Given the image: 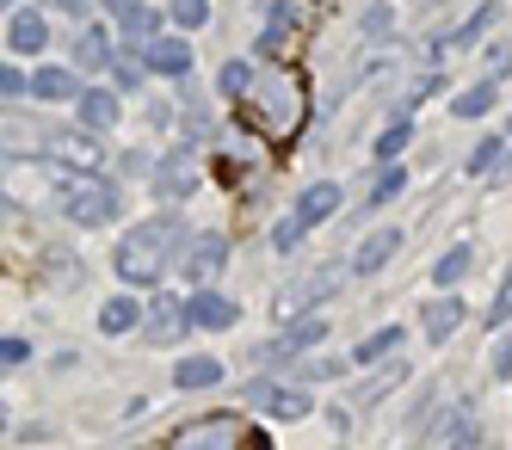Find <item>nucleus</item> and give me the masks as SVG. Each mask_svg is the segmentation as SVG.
Listing matches in <instances>:
<instances>
[{"instance_id": "obj_1", "label": "nucleus", "mask_w": 512, "mask_h": 450, "mask_svg": "<svg viewBox=\"0 0 512 450\" xmlns=\"http://www.w3.org/2000/svg\"><path fill=\"white\" fill-rule=\"evenodd\" d=\"M173 235L179 222L173 216H155V222H136V229L118 241V278L124 284H161V272L173 266Z\"/></svg>"}, {"instance_id": "obj_2", "label": "nucleus", "mask_w": 512, "mask_h": 450, "mask_svg": "<svg viewBox=\"0 0 512 450\" xmlns=\"http://www.w3.org/2000/svg\"><path fill=\"white\" fill-rule=\"evenodd\" d=\"M247 111H253V124L272 130V136H290L303 124V81L290 68H260V87L247 93Z\"/></svg>"}, {"instance_id": "obj_3", "label": "nucleus", "mask_w": 512, "mask_h": 450, "mask_svg": "<svg viewBox=\"0 0 512 450\" xmlns=\"http://www.w3.org/2000/svg\"><path fill=\"white\" fill-rule=\"evenodd\" d=\"M56 204L68 222H81V229H99V222H112L124 210V192L112 179H56Z\"/></svg>"}, {"instance_id": "obj_4", "label": "nucleus", "mask_w": 512, "mask_h": 450, "mask_svg": "<svg viewBox=\"0 0 512 450\" xmlns=\"http://www.w3.org/2000/svg\"><path fill=\"white\" fill-rule=\"evenodd\" d=\"M241 444H253V432L241 426V414H204V420L179 426L167 450H241Z\"/></svg>"}, {"instance_id": "obj_5", "label": "nucleus", "mask_w": 512, "mask_h": 450, "mask_svg": "<svg viewBox=\"0 0 512 450\" xmlns=\"http://www.w3.org/2000/svg\"><path fill=\"white\" fill-rule=\"evenodd\" d=\"M247 401L260 407V414H272V420H303V414H315V395L303 383H272V377H253L247 383Z\"/></svg>"}, {"instance_id": "obj_6", "label": "nucleus", "mask_w": 512, "mask_h": 450, "mask_svg": "<svg viewBox=\"0 0 512 450\" xmlns=\"http://www.w3.org/2000/svg\"><path fill=\"white\" fill-rule=\"evenodd\" d=\"M229 266V241L223 235H186V253H179V272L192 278V290H210V278Z\"/></svg>"}, {"instance_id": "obj_7", "label": "nucleus", "mask_w": 512, "mask_h": 450, "mask_svg": "<svg viewBox=\"0 0 512 450\" xmlns=\"http://www.w3.org/2000/svg\"><path fill=\"white\" fill-rule=\"evenodd\" d=\"M327 340V321H297V327H284L278 340H266V346H253V364H278V358H297V352H315Z\"/></svg>"}, {"instance_id": "obj_8", "label": "nucleus", "mask_w": 512, "mask_h": 450, "mask_svg": "<svg viewBox=\"0 0 512 450\" xmlns=\"http://www.w3.org/2000/svg\"><path fill=\"white\" fill-rule=\"evenodd\" d=\"M50 155H56L62 167H75L81 179H99V167H105V142H99L93 130H62Z\"/></svg>"}, {"instance_id": "obj_9", "label": "nucleus", "mask_w": 512, "mask_h": 450, "mask_svg": "<svg viewBox=\"0 0 512 450\" xmlns=\"http://www.w3.org/2000/svg\"><path fill=\"white\" fill-rule=\"evenodd\" d=\"M198 148H173V155H161L155 161V192L161 198H186V192H198Z\"/></svg>"}, {"instance_id": "obj_10", "label": "nucleus", "mask_w": 512, "mask_h": 450, "mask_svg": "<svg viewBox=\"0 0 512 450\" xmlns=\"http://www.w3.org/2000/svg\"><path fill=\"white\" fill-rule=\"evenodd\" d=\"M7 50H13V56H44V50H50V19L31 13V7H19V13L7 19Z\"/></svg>"}, {"instance_id": "obj_11", "label": "nucleus", "mask_w": 512, "mask_h": 450, "mask_svg": "<svg viewBox=\"0 0 512 450\" xmlns=\"http://www.w3.org/2000/svg\"><path fill=\"white\" fill-rule=\"evenodd\" d=\"M395 253H401V229H371V235L358 241V253L346 259V266H352V278H371V272H383V266H389Z\"/></svg>"}, {"instance_id": "obj_12", "label": "nucleus", "mask_w": 512, "mask_h": 450, "mask_svg": "<svg viewBox=\"0 0 512 450\" xmlns=\"http://www.w3.org/2000/svg\"><path fill=\"white\" fill-rule=\"evenodd\" d=\"M346 272H352V266H321L309 284H297V290H284V296H278V315H303V309H315V303H321V296L334 290ZM303 321H309V315H303Z\"/></svg>"}, {"instance_id": "obj_13", "label": "nucleus", "mask_w": 512, "mask_h": 450, "mask_svg": "<svg viewBox=\"0 0 512 450\" xmlns=\"http://www.w3.org/2000/svg\"><path fill=\"white\" fill-rule=\"evenodd\" d=\"M136 50H142V68H149V74H173V81H179V74L192 68V44H186V37H155V44H136Z\"/></svg>"}, {"instance_id": "obj_14", "label": "nucleus", "mask_w": 512, "mask_h": 450, "mask_svg": "<svg viewBox=\"0 0 512 450\" xmlns=\"http://www.w3.org/2000/svg\"><path fill=\"white\" fill-rule=\"evenodd\" d=\"M186 321H192V303H173V296H155V303H149V346H173Z\"/></svg>"}, {"instance_id": "obj_15", "label": "nucleus", "mask_w": 512, "mask_h": 450, "mask_svg": "<svg viewBox=\"0 0 512 450\" xmlns=\"http://www.w3.org/2000/svg\"><path fill=\"white\" fill-rule=\"evenodd\" d=\"M340 204H346V192H340V185H334V179H315L309 192L297 198V222H303V229H315V222H327V216H334Z\"/></svg>"}, {"instance_id": "obj_16", "label": "nucleus", "mask_w": 512, "mask_h": 450, "mask_svg": "<svg viewBox=\"0 0 512 450\" xmlns=\"http://www.w3.org/2000/svg\"><path fill=\"white\" fill-rule=\"evenodd\" d=\"M235 303H229V296L223 290H198L192 296V327H204V333H223V327H235Z\"/></svg>"}, {"instance_id": "obj_17", "label": "nucleus", "mask_w": 512, "mask_h": 450, "mask_svg": "<svg viewBox=\"0 0 512 450\" xmlns=\"http://www.w3.org/2000/svg\"><path fill=\"white\" fill-rule=\"evenodd\" d=\"M420 327H426V340H432V346H445L451 333L463 327V296H438V303H426Z\"/></svg>"}, {"instance_id": "obj_18", "label": "nucleus", "mask_w": 512, "mask_h": 450, "mask_svg": "<svg viewBox=\"0 0 512 450\" xmlns=\"http://www.w3.org/2000/svg\"><path fill=\"white\" fill-rule=\"evenodd\" d=\"M118 124V93H105V87H93V93H81V130H93V136H105Z\"/></svg>"}, {"instance_id": "obj_19", "label": "nucleus", "mask_w": 512, "mask_h": 450, "mask_svg": "<svg viewBox=\"0 0 512 450\" xmlns=\"http://www.w3.org/2000/svg\"><path fill=\"white\" fill-rule=\"evenodd\" d=\"M216 383H223V364H216V358H179V370H173V389H216Z\"/></svg>"}, {"instance_id": "obj_20", "label": "nucleus", "mask_w": 512, "mask_h": 450, "mask_svg": "<svg viewBox=\"0 0 512 450\" xmlns=\"http://www.w3.org/2000/svg\"><path fill=\"white\" fill-rule=\"evenodd\" d=\"M75 74L68 68H38V81H31V99H44V105H62V99H75Z\"/></svg>"}, {"instance_id": "obj_21", "label": "nucleus", "mask_w": 512, "mask_h": 450, "mask_svg": "<svg viewBox=\"0 0 512 450\" xmlns=\"http://www.w3.org/2000/svg\"><path fill=\"white\" fill-rule=\"evenodd\" d=\"M469 259H475V247H469V241H457L451 253H438L432 284H438V290H457V284H463V272H469Z\"/></svg>"}, {"instance_id": "obj_22", "label": "nucleus", "mask_w": 512, "mask_h": 450, "mask_svg": "<svg viewBox=\"0 0 512 450\" xmlns=\"http://www.w3.org/2000/svg\"><path fill=\"white\" fill-rule=\"evenodd\" d=\"M253 87H260V68L253 62H223V74H216V93L223 99H247Z\"/></svg>"}, {"instance_id": "obj_23", "label": "nucleus", "mask_w": 512, "mask_h": 450, "mask_svg": "<svg viewBox=\"0 0 512 450\" xmlns=\"http://www.w3.org/2000/svg\"><path fill=\"white\" fill-rule=\"evenodd\" d=\"M494 99H500V81H494V74H488V81H475L469 93H457V118H488V111H494Z\"/></svg>"}, {"instance_id": "obj_24", "label": "nucleus", "mask_w": 512, "mask_h": 450, "mask_svg": "<svg viewBox=\"0 0 512 450\" xmlns=\"http://www.w3.org/2000/svg\"><path fill=\"white\" fill-rule=\"evenodd\" d=\"M136 321H142V309H136V296H112V303L99 309V333H112V340H118V333H130Z\"/></svg>"}, {"instance_id": "obj_25", "label": "nucleus", "mask_w": 512, "mask_h": 450, "mask_svg": "<svg viewBox=\"0 0 512 450\" xmlns=\"http://www.w3.org/2000/svg\"><path fill=\"white\" fill-rule=\"evenodd\" d=\"M105 7H112V13L130 25V37H142V44H155V37H161V31H155V13L142 7V0H105Z\"/></svg>"}, {"instance_id": "obj_26", "label": "nucleus", "mask_w": 512, "mask_h": 450, "mask_svg": "<svg viewBox=\"0 0 512 450\" xmlns=\"http://www.w3.org/2000/svg\"><path fill=\"white\" fill-rule=\"evenodd\" d=\"M488 25H494V0H488V7H475V13H469V19H463V25H457L451 37H445V44L432 50V56H445V50H463V44H475V37H482Z\"/></svg>"}, {"instance_id": "obj_27", "label": "nucleus", "mask_w": 512, "mask_h": 450, "mask_svg": "<svg viewBox=\"0 0 512 450\" xmlns=\"http://www.w3.org/2000/svg\"><path fill=\"white\" fill-rule=\"evenodd\" d=\"M75 56H81L87 68H112V31H105V25H87L81 44H75Z\"/></svg>"}, {"instance_id": "obj_28", "label": "nucleus", "mask_w": 512, "mask_h": 450, "mask_svg": "<svg viewBox=\"0 0 512 450\" xmlns=\"http://www.w3.org/2000/svg\"><path fill=\"white\" fill-rule=\"evenodd\" d=\"M401 340H408V333H401V327H377L371 333V340H358V352H352V364H377V358H389Z\"/></svg>"}, {"instance_id": "obj_29", "label": "nucleus", "mask_w": 512, "mask_h": 450, "mask_svg": "<svg viewBox=\"0 0 512 450\" xmlns=\"http://www.w3.org/2000/svg\"><path fill=\"white\" fill-rule=\"evenodd\" d=\"M408 142H414V118H395V124L377 136V161H389V167H395V155H401Z\"/></svg>"}, {"instance_id": "obj_30", "label": "nucleus", "mask_w": 512, "mask_h": 450, "mask_svg": "<svg viewBox=\"0 0 512 450\" xmlns=\"http://www.w3.org/2000/svg\"><path fill=\"white\" fill-rule=\"evenodd\" d=\"M401 192H408V173H401V167H383L377 185L364 192V204H389V198H401Z\"/></svg>"}, {"instance_id": "obj_31", "label": "nucleus", "mask_w": 512, "mask_h": 450, "mask_svg": "<svg viewBox=\"0 0 512 450\" xmlns=\"http://www.w3.org/2000/svg\"><path fill=\"white\" fill-rule=\"evenodd\" d=\"M500 161H506V136H488V142L469 155V173H488V167H500Z\"/></svg>"}, {"instance_id": "obj_32", "label": "nucleus", "mask_w": 512, "mask_h": 450, "mask_svg": "<svg viewBox=\"0 0 512 450\" xmlns=\"http://www.w3.org/2000/svg\"><path fill=\"white\" fill-rule=\"evenodd\" d=\"M303 235H309L303 222H297V216H284L278 229H272V247H278V253H297V247H303Z\"/></svg>"}, {"instance_id": "obj_33", "label": "nucleus", "mask_w": 512, "mask_h": 450, "mask_svg": "<svg viewBox=\"0 0 512 450\" xmlns=\"http://www.w3.org/2000/svg\"><path fill=\"white\" fill-rule=\"evenodd\" d=\"M173 19L186 25V31H198V25H210V0H173Z\"/></svg>"}, {"instance_id": "obj_34", "label": "nucleus", "mask_w": 512, "mask_h": 450, "mask_svg": "<svg viewBox=\"0 0 512 450\" xmlns=\"http://www.w3.org/2000/svg\"><path fill=\"white\" fill-rule=\"evenodd\" d=\"M25 93H31V81H25V74L7 62V68H0V99H25Z\"/></svg>"}, {"instance_id": "obj_35", "label": "nucleus", "mask_w": 512, "mask_h": 450, "mask_svg": "<svg viewBox=\"0 0 512 450\" xmlns=\"http://www.w3.org/2000/svg\"><path fill=\"white\" fill-rule=\"evenodd\" d=\"M488 321H512V266H506V278H500V296H494Z\"/></svg>"}, {"instance_id": "obj_36", "label": "nucleus", "mask_w": 512, "mask_h": 450, "mask_svg": "<svg viewBox=\"0 0 512 450\" xmlns=\"http://www.w3.org/2000/svg\"><path fill=\"white\" fill-rule=\"evenodd\" d=\"M50 7H56V13H68V19H87L93 0H50Z\"/></svg>"}, {"instance_id": "obj_37", "label": "nucleus", "mask_w": 512, "mask_h": 450, "mask_svg": "<svg viewBox=\"0 0 512 450\" xmlns=\"http://www.w3.org/2000/svg\"><path fill=\"white\" fill-rule=\"evenodd\" d=\"M0 358H7V364H25V358H31V346H25V340H7V346H0Z\"/></svg>"}, {"instance_id": "obj_38", "label": "nucleus", "mask_w": 512, "mask_h": 450, "mask_svg": "<svg viewBox=\"0 0 512 450\" xmlns=\"http://www.w3.org/2000/svg\"><path fill=\"white\" fill-rule=\"evenodd\" d=\"M512 370V340H500V352H494V377H506Z\"/></svg>"}, {"instance_id": "obj_39", "label": "nucleus", "mask_w": 512, "mask_h": 450, "mask_svg": "<svg viewBox=\"0 0 512 450\" xmlns=\"http://www.w3.org/2000/svg\"><path fill=\"white\" fill-rule=\"evenodd\" d=\"M7 7H13V13H19V0H7Z\"/></svg>"}]
</instances>
